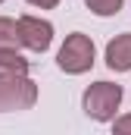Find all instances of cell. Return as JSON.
<instances>
[{
    "mask_svg": "<svg viewBox=\"0 0 131 135\" xmlns=\"http://www.w3.org/2000/svg\"><path fill=\"white\" fill-rule=\"evenodd\" d=\"M122 85H112V82H94L88 91H84V98H81V107H84V113L91 116V119H97V123H109V119H116V110H119V104H122Z\"/></svg>",
    "mask_w": 131,
    "mask_h": 135,
    "instance_id": "1",
    "label": "cell"
},
{
    "mask_svg": "<svg viewBox=\"0 0 131 135\" xmlns=\"http://www.w3.org/2000/svg\"><path fill=\"white\" fill-rule=\"evenodd\" d=\"M56 66L69 72V75H81V72H88V69L94 66V41L88 38V35L75 32L66 38V44L59 47V54H56Z\"/></svg>",
    "mask_w": 131,
    "mask_h": 135,
    "instance_id": "2",
    "label": "cell"
},
{
    "mask_svg": "<svg viewBox=\"0 0 131 135\" xmlns=\"http://www.w3.org/2000/svg\"><path fill=\"white\" fill-rule=\"evenodd\" d=\"M37 101V85L28 75H0V113L31 110Z\"/></svg>",
    "mask_w": 131,
    "mask_h": 135,
    "instance_id": "3",
    "label": "cell"
},
{
    "mask_svg": "<svg viewBox=\"0 0 131 135\" xmlns=\"http://www.w3.org/2000/svg\"><path fill=\"white\" fill-rule=\"evenodd\" d=\"M16 25H19V41H22V47H28L34 54H44V50L53 44V25H50L47 19H41V16H19Z\"/></svg>",
    "mask_w": 131,
    "mask_h": 135,
    "instance_id": "4",
    "label": "cell"
},
{
    "mask_svg": "<svg viewBox=\"0 0 131 135\" xmlns=\"http://www.w3.org/2000/svg\"><path fill=\"white\" fill-rule=\"evenodd\" d=\"M106 66L112 72H128L131 69V32L116 35L106 44Z\"/></svg>",
    "mask_w": 131,
    "mask_h": 135,
    "instance_id": "5",
    "label": "cell"
},
{
    "mask_svg": "<svg viewBox=\"0 0 131 135\" xmlns=\"http://www.w3.org/2000/svg\"><path fill=\"white\" fill-rule=\"evenodd\" d=\"M0 75H28V60L19 50L0 47Z\"/></svg>",
    "mask_w": 131,
    "mask_h": 135,
    "instance_id": "6",
    "label": "cell"
},
{
    "mask_svg": "<svg viewBox=\"0 0 131 135\" xmlns=\"http://www.w3.org/2000/svg\"><path fill=\"white\" fill-rule=\"evenodd\" d=\"M0 47H9V50H19L22 41H19V25L6 16H0Z\"/></svg>",
    "mask_w": 131,
    "mask_h": 135,
    "instance_id": "7",
    "label": "cell"
},
{
    "mask_svg": "<svg viewBox=\"0 0 131 135\" xmlns=\"http://www.w3.org/2000/svg\"><path fill=\"white\" fill-rule=\"evenodd\" d=\"M84 3H88V9L97 13V16H116V13L122 9V0H84Z\"/></svg>",
    "mask_w": 131,
    "mask_h": 135,
    "instance_id": "8",
    "label": "cell"
},
{
    "mask_svg": "<svg viewBox=\"0 0 131 135\" xmlns=\"http://www.w3.org/2000/svg\"><path fill=\"white\" fill-rule=\"evenodd\" d=\"M112 129L122 135V132H131V116H119L116 123H112Z\"/></svg>",
    "mask_w": 131,
    "mask_h": 135,
    "instance_id": "9",
    "label": "cell"
},
{
    "mask_svg": "<svg viewBox=\"0 0 131 135\" xmlns=\"http://www.w3.org/2000/svg\"><path fill=\"white\" fill-rule=\"evenodd\" d=\"M28 3H31V6H41V9H53L59 0H28Z\"/></svg>",
    "mask_w": 131,
    "mask_h": 135,
    "instance_id": "10",
    "label": "cell"
},
{
    "mask_svg": "<svg viewBox=\"0 0 131 135\" xmlns=\"http://www.w3.org/2000/svg\"><path fill=\"white\" fill-rule=\"evenodd\" d=\"M0 3H3V0H0Z\"/></svg>",
    "mask_w": 131,
    "mask_h": 135,
    "instance_id": "11",
    "label": "cell"
}]
</instances>
